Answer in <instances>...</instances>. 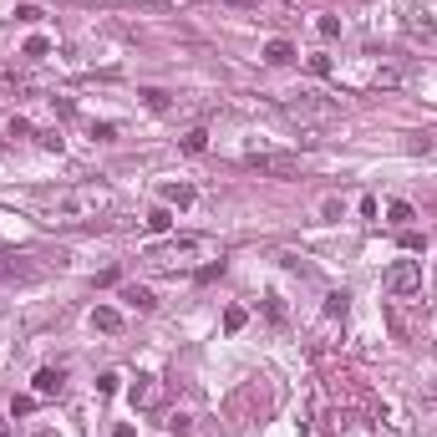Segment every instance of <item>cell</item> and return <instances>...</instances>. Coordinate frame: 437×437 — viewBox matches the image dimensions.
Wrapping results in <instances>:
<instances>
[{
	"label": "cell",
	"mask_w": 437,
	"mask_h": 437,
	"mask_svg": "<svg viewBox=\"0 0 437 437\" xmlns=\"http://www.w3.org/2000/svg\"><path fill=\"white\" fill-rule=\"evenodd\" d=\"M244 320H249V315L239 311V305H229V311H224V331H229V336H234V331H244Z\"/></svg>",
	"instance_id": "obj_21"
},
{
	"label": "cell",
	"mask_w": 437,
	"mask_h": 437,
	"mask_svg": "<svg viewBox=\"0 0 437 437\" xmlns=\"http://www.w3.org/2000/svg\"><path fill=\"white\" fill-rule=\"evenodd\" d=\"M381 285H386L391 295H417V290H422V265H417V259H397V265L386 270Z\"/></svg>",
	"instance_id": "obj_6"
},
{
	"label": "cell",
	"mask_w": 437,
	"mask_h": 437,
	"mask_svg": "<svg viewBox=\"0 0 437 437\" xmlns=\"http://www.w3.org/2000/svg\"><path fill=\"white\" fill-rule=\"evenodd\" d=\"M143 102L152 107V112H163V107H168V92H158V86H148V92H143Z\"/></svg>",
	"instance_id": "obj_23"
},
{
	"label": "cell",
	"mask_w": 437,
	"mask_h": 437,
	"mask_svg": "<svg viewBox=\"0 0 437 437\" xmlns=\"http://www.w3.org/2000/svg\"><path fill=\"white\" fill-rule=\"evenodd\" d=\"M117 381H122V377H112V371H107V377H97V391H102V397H112Z\"/></svg>",
	"instance_id": "obj_28"
},
{
	"label": "cell",
	"mask_w": 437,
	"mask_h": 437,
	"mask_svg": "<svg viewBox=\"0 0 437 437\" xmlns=\"http://www.w3.org/2000/svg\"><path fill=\"white\" fill-rule=\"evenodd\" d=\"M377 86H407V67H381L377 72Z\"/></svg>",
	"instance_id": "obj_17"
},
{
	"label": "cell",
	"mask_w": 437,
	"mask_h": 437,
	"mask_svg": "<svg viewBox=\"0 0 437 437\" xmlns=\"http://www.w3.org/2000/svg\"><path fill=\"white\" fill-rule=\"evenodd\" d=\"M36 437H56V432H46V427H41V432H36Z\"/></svg>",
	"instance_id": "obj_34"
},
{
	"label": "cell",
	"mask_w": 437,
	"mask_h": 437,
	"mask_svg": "<svg viewBox=\"0 0 437 437\" xmlns=\"http://www.w3.org/2000/svg\"><path fill=\"white\" fill-rule=\"evenodd\" d=\"M244 163L254 173H265V178H300V158H290V152H270V148H249Z\"/></svg>",
	"instance_id": "obj_3"
},
{
	"label": "cell",
	"mask_w": 437,
	"mask_h": 437,
	"mask_svg": "<svg viewBox=\"0 0 437 437\" xmlns=\"http://www.w3.org/2000/svg\"><path fill=\"white\" fill-rule=\"evenodd\" d=\"M148 229H152V234H168V229H173V209H168V204L148 209Z\"/></svg>",
	"instance_id": "obj_13"
},
{
	"label": "cell",
	"mask_w": 437,
	"mask_h": 437,
	"mask_svg": "<svg viewBox=\"0 0 437 437\" xmlns=\"http://www.w3.org/2000/svg\"><path fill=\"white\" fill-rule=\"evenodd\" d=\"M6 86H15V92H36V77H31V72H15V67H11V72H6Z\"/></svg>",
	"instance_id": "obj_18"
},
{
	"label": "cell",
	"mask_w": 437,
	"mask_h": 437,
	"mask_svg": "<svg viewBox=\"0 0 437 437\" xmlns=\"http://www.w3.org/2000/svg\"><path fill=\"white\" fill-rule=\"evenodd\" d=\"M259 56H265V61H270V67H290V61H295L300 51L290 46V41H285V36H275V41H265V51H259Z\"/></svg>",
	"instance_id": "obj_9"
},
{
	"label": "cell",
	"mask_w": 437,
	"mask_h": 437,
	"mask_svg": "<svg viewBox=\"0 0 437 437\" xmlns=\"http://www.w3.org/2000/svg\"><path fill=\"white\" fill-rule=\"evenodd\" d=\"M386 218H391V224H397V229H407V224H412V218H417V209H412V204H402V199H397V204H386Z\"/></svg>",
	"instance_id": "obj_14"
},
{
	"label": "cell",
	"mask_w": 437,
	"mask_h": 437,
	"mask_svg": "<svg viewBox=\"0 0 437 437\" xmlns=\"http://www.w3.org/2000/svg\"><path fill=\"white\" fill-rule=\"evenodd\" d=\"M41 275H46V265L36 254H26V249L0 254V285H26V280H41Z\"/></svg>",
	"instance_id": "obj_5"
},
{
	"label": "cell",
	"mask_w": 437,
	"mask_h": 437,
	"mask_svg": "<svg viewBox=\"0 0 437 437\" xmlns=\"http://www.w3.org/2000/svg\"><path fill=\"white\" fill-rule=\"evenodd\" d=\"M209 148V133L204 127H193V133H183V152H204Z\"/></svg>",
	"instance_id": "obj_20"
},
{
	"label": "cell",
	"mask_w": 437,
	"mask_h": 437,
	"mask_svg": "<svg viewBox=\"0 0 437 437\" xmlns=\"http://www.w3.org/2000/svg\"><path fill=\"white\" fill-rule=\"evenodd\" d=\"M127 397H133V407H138V412H152V407L163 402V381L152 377V371H143V377L133 381V391H127Z\"/></svg>",
	"instance_id": "obj_7"
},
{
	"label": "cell",
	"mask_w": 437,
	"mask_h": 437,
	"mask_svg": "<svg viewBox=\"0 0 437 437\" xmlns=\"http://www.w3.org/2000/svg\"><path fill=\"white\" fill-rule=\"evenodd\" d=\"M31 407H36V397H15V402H11V412H15V417H26Z\"/></svg>",
	"instance_id": "obj_31"
},
{
	"label": "cell",
	"mask_w": 437,
	"mask_h": 437,
	"mask_svg": "<svg viewBox=\"0 0 437 437\" xmlns=\"http://www.w3.org/2000/svg\"><path fill=\"white\" fill-rule=\"evenodd\" d=\"M36 143H41V148H51V152H61V133H56V127H46V133H36Z\"/></svg>",
	"instance_id": "obj_24"
},
{
	"label": "cell",
	"mask_w": 437,
	"mask_h": 437,
	"mask_svg": "<svg viewBox=\"0 0 437 437\" xmlns=\"http://www.w3.org/2000/svg\"><path fill=\"white\" fill-rule=\"evenodd\" d=\"M15 15H20V20H26V26H36V20H41V15H46V11H36V6H20Z\"/></svg>",
	"instance_id": "obj_32"
},
{
	"label": "cell",
	"mask_w": 437,
	"mask_h": 437,
	"mask_svg": "<svg viewBox=\"0 0 437 437\" xmlns=\"http://www.w3.org/2000/svg\"><path fill=\"white\" fill-rule=\"evenodd\" d=\"M193 199H199V188H193V183H163V204L168 209H188Z\"/></svg>",
	"instance_id": "obj_11"
},
{
	"label": "cell",
	"mask_w": 437,
	"mask_h": 437,
	"mask_svg": "<svg viewBox=\"0 0 437 437\" xmlns=\"http://www.w3.org/2000/svg\"><path fill=\"white\" fill-rule=\"evenodd\" d=\"M0 437H6V417H0Z\"/></svg>",
	"instance_id": "obj_35"
},
{
	"label": "cell",
	"mask_w": 437,
	"mask_h": 437,
	"mask_svg": "<svg viewBox=\"0 0 437 437\" xmlns=\"http://www.w3.org/2000/svg\"><path fill=\"white\" fill-rule=\"evenodd\" d=\"M402 249L417 254V249H427V239H422V234H412V229H402Z\"/></svg>",
	"instance_id": "obj_25"
},
{
	"label": "cell",
	"mask_w": 437,
	"mask_h": 437,
	"mask_svg": "<svg viewBox=\"0 0 437 437\" xmlns=\"http://www.w3.org/2000/svg\"><path fill=\"white\" fill-rule=\"evenodd\" d=\"M107 209H112V188L107 183H72V188H56L41 199V214L51 224H97Z\"/></svg>",
	"instance_id": "obj_1"
},
{
	"label": "cell",
	"mask_w": 437,
	"mask_h": 437,
	"mask_svg": "<svg viewBox=\"0 0 437 437\" xmlns=\"http://www.w3.org/2000/svg\"><path fill=\"white\" fill-rule=\"evenodd\" d=\"M46 51H51V41H46V36H31L26 46H20V56H26V61H41Z\"/></svg>",
	"instance_id": "obj_16"
},
{
	"label": "cell",
	"mask_w": 437,
	"mask_h": 437,
	"mask_svg": "<svg viewBox=\"0 0 437 437\" xmlns=\"http://www.w3.org/2000/svg\"><path fill=\"white\" fill-rule=\"evenodd\" d=\"M112 437H138V432H133V427H127V422H122V427H117V432H112Z\"/></svg>",
	"instance_id": "obj_33"
},
{
	"label": "cell",
	"mask_w": 437,
	"mask_h": 437,
	"mask_svg": "<svg viewBox=\"0 0 437 437\" xmlns=\"http://www.w3.org/2000/svg\"><path fill=\"white\" fill-rule=\"evenodd\" d=\"M285 117L290 122H336L341 117V107L336 102H325V97H311V92H300L285 102Z\"/></svg>",
	"instance_id": "obj_4"
},
{
	"label": "cell",
	"mask_w": 437,
	"mask_h": 437,
	"mask_svg": "<svg viewBox=\"0 0 437 437\" xmlns=\"http://www.w3.org/2000/svg\"><path fill=\"white\" fill-rule=\"evenodd\" d=\"M311 72H315V77H331V56L315 51V56H311Z\"/></svg>",
	"instance_id": "obj_29"
},
{
	"label": "cell",
	"mask_w": 437,
	"mask_h": 437,
	"mask_svg": "<svg viewBox=\"0 0 437 437\" xmlns=\"http://www.w3.org/2000/svg\"><path fill=\"white\" fill-rule=\"evenodd\" d=\"M61 386H67V371L61 366H41L36 371V397H61Z\"/></svg>",
	"instance_id": "obj_8"
},
{
	"label": "cell",
	"mask_w": 437,
	"mask_h": 437,
	"mask_svg": "<svg viewBox=\"0 0 437 437\" xmlns=\"http://www.w3.org/2000/svg\"><path fill=\"white\" fill-rule=\"evenodd\" d=\"M315 31H320L325 41H336V36H341V20H336V15H320V20H315Z\"/></svg>",
	"instance_id": "obj_22"
},
{
	"label": "cell",
	"mask_w": 437,
	"mask_h": 437,
	"mask_svg": "<svg viewBox=\"0 0 437 437\" xmlns=\"http://www.w3.org/2000/svg\"><path fill=\"white\" fill-rule=\"evenodd\" d=\"M92 325H97L102 336H117V331H122V311H117V305H97V311H92Z\"/></svg>",
	"instance_id": "obj_10"
},
{
	"label": "cell",
	"mask_w": 437,
	"mask_h": 437,
	"mask_svg": "<svg viewBox=\"0 0 437 437\" xmlns=\"http://www.w3.org/2000/svg\"><path fill=\"white\" fill-rule=\"evenodd\" d=\"M143 259L152 270H199V265L224 259V249H218L214 234H173V239H152Z\"/></svg>",
	"instance_id": "obj_2"
},
{
	"label": "cell",
	"mask_w": 437,
	"mask_h": 437,
	"mask_svg": "<svg viewBox=\"0 0 437 437\" xmlns=\"http://www.w3.org/2000/svg\"><path fill=\"white\" fill-rule=\"evenodd\" d=\"M325 315H346V295H341V290L325 295Z\"/></svg>",
	"instance_id": "obj_26"
},
{
	"label": "cell",
	"mask_w": 437,
	"mask_h": 437,
	"mask_svg": "<svg viewBox=\"0 0 437 437\" xmlns=\"http://www.w3.org/2000/svg\"><path fill=\"white\" fill-rule=\"evenodd\" d=\"M407 31H412V36H437V26H432L422 11H417V15H407Z\"/></svg>",
	"instance_id": "obj_19"
},
{
	"label": "cell",
	"mask_w": 437,
	"mask_h": 437,
	"mask_svg": "<svg viewBox=\"0 0 437 437\" xmlns=\"http://www.w3.org/2000/svg\"><path fill=\"white\" fill-rule=\"evenodd\" d=\"M117 300H122V305H133V311H143V315L152 311V305H158L148 285H122V295H117Z\"/></svg>",
	"instance_id": "obj_12"
},
{
	"label": "cell",
	"mask_w": 437,
	"mask_h": 437,
	"mask_svg": "<svg viewBox=\"0 0 437 437\" xmlns=\"http://www.w3.org/2000/svg\"><path fill=\"white\" fill-rule=\"evenodd\" d=\"M341 214H346L341 199H325V204H320V218H341Z\"/></svg>",
	"instance_id": "obj_27"
},
{
	"label": "cell",
	"mask_w": 437,
	"mask_h": 437,
	"mask_svg": "<svg viewBox=\"0 0 437 437\" xmlns=\"http://www.w3.org/2000/svg\"><path fill=\"white\" fill-rule=\"evenodd\" d=\"M173 437H193V417H188V412H168V422H163Z\"/></svg>",
	"instance_id": "obj_15"
},
{
	"label": "cell",
	"mask_w": 437,
	"mask_h": 437,
	"mask_svg": "<svg viewBox=\"0 0 437 437\" xmlns=\"http://www.w3.org/2000/svg\"><path fill=\"white\" fill-rule=\"evenodd\" d=\"M11 138H31V122L26 117H11Z\"/></svg>",
	"instance_id": "obj_30"
}]
</instances>
